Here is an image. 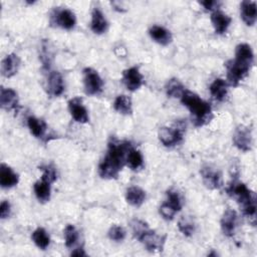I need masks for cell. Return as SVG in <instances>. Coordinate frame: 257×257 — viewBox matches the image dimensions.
Returning a JSON list of instances; mask_svg holds the SVG:
<instances>
[{
  "label": "cell",
  "instance_id": "cell-1",
  "mask_svg": "<svg viewBox=\"0 0 257 257\" xmlns=\"http://www.w3.org/2000/svg\"><path fill=\"white\" fill-rule=\"evenodd\" d=\"M132 148L130 142L111 140L107 152L98 165V175L102 179H115L125 164L126 154Z\"/></svg>",
  "mask_w": 257,
  "mask_h": 257
},
{
  "label": "cell",
  "instance_id": "cell-2",
  "mask_svg": "<svg viewBox=\"0 0 257 257\" xmlns=\"http://www.w3.org/2000/svg\"><path fill=\"white\" fill-rule=\"evenodd\" d=\"M227 194L236 200L242 213L254 226L256 223V196L244 183L233 180L226 189Z\"/></svg>",
  "mask_w": 257,
  "mask_h": 257
},
{
  "label": "cell",
  "instance_id": "cell-3",
  "mask_svg": "<svg viewBox=\"0 0 257 257\" xmlns=\"http://www.w3.org/2000/svg\"><path fill=\"white\" fill-rule=\"evenodd\" d=\"M180 99L183 105L189 109L195 126H203L209 123L213 118L211 105L202 99L197 93L185 89Z\"/></svg>",
  "mask_w": 257,
  "mask_h": 257
},
{
  "label": "cell",
  "instance_id": "cell-4",
  "mask_svg": "<svg viewBox=\"0 0 257 257\" xmlns=\"http://www.w3.org/2000/svg\"><path fill=\"white\" fill-rule=\"evenodd\" d=\"M186 122L177 120L173 126H162L158 132L160 142L167 148H173L180 145L184 139Z\"/></svg>",
  "mask_w": 257,
  "mask_h": 257
},
{
  "label": "cell",
  "instance_id": "cell-5",
  "mask_svg": "<svg viewBox=\"0 0 257 257\" xmlns=\"http://www.w3.org/2000/svg\"><path fill=\"white\" fill-rule=\"evenodd\" d=\"M82 73L85 93L88 95L99 94L102 91L103 81L98 72L91 67H85Z\"/></svg>",
  "mask_w": 257,
  "mask_h": 257
},
{
  "label": "cell",
  "instance_id": "cell-6",
  "mask_svg": "<svg viewBox=\"0 0 257 257\" xmlns=\"http://www.w3.org/2000/svg\"><path fill=\"white\" fill-rule=\"evenodd\" d=\"M232 60L236 65L249 72L254 62V53L251 46L248 43L238 44L235 49V58Z\"/></svg>",
  "mask_w": 257,
  "mask_h": 257
},
{
  "label": "cell",
  "instance_id": "cell-7",
  "mask_svg": "<svg viewBox=\"0 0 257 257\" xmlns=\"http://www.w3.org/2000/svg\"><path fill=\"white\" fill-rule=\"evenodd\" d=\"M51 20L56 26L66 30L72 29L76 24L75 14L67 8L54 10L51 16Z\"/></svg>",
  "mask_w": 257,
  "mask_h": 257
},
{
  "label": "cell",
  "instance_id": "cell-8",
  "mask_svg": "<svg viewBox=\"0 0 257 257\" xmlns=\"http://www.w3.org/2000/svg\"><path fill=\"white\" fill-rule=\"evenodd\" d=\"M233 144L242 152L250 151L252 148L251 130L243 124L238 125L233 134Z\"/></svg>",
  "mask_w": 257,
  "mask_h": 257
},
{
  "label": "cell",
  "instance_id": "cell-9",
  "mask_svg": "<svg viewBox=\"0 0 257 257\" xmlns=\"http://www.w3.org/2000/svg\"><path fill=\"white\" fill-rule=\"evenodd\" d=\"M140 242L146 247V249L150 252H158L162 251L166 242V236L159 235L153 230H148L144 233L140 238Z\"/></svg>",
  "mask_w": 257,
  "mask_h": 257
},
{
  "label": "cell",
  "instance_id": "cell-10",
  "mask_svg": "<svg viewBox=\"0 0 257 257\" xmlns=\"http://www.w3.org/2000/svg\"><path fill=\"white\" fill-rule=\"evenodd\" d=\"M122 82L127 90L136 91L144 83L143 74L140 72L139 67L132 66L122 71Z\"/></svg>",
  "mask_w": 257,
  "mask_h": 257
},
{
  "label": "cell",
  "instance_id": "cell-11",
  "mask_svg": "<svg viewBox=\"0 0 257 257\" xmlns=\"http://www.w3.org/2000/svg\"><path fill=\"white\" fill-rule=\"evenodd\" d=\"M68 110L71 117L79 123H86L89 120L88 112L86 107L82 103L81 97H73L68 101Z\"/></svg>",
  "mask_w": 257,
  "mask_h": 257
},
{
  "label": "cell",
  "instance_id": "cell-12",
  "mask_svg": "<svg viewBox=\"0 0 257 257\" xmlns=\"http://www.w3.org/2000/svg\"><path fill=\"white\" fill-rule=\"evenodd\" d=\"M220 226L223 234L227 237H232L235 234L238 226V214L233 209H227L224 211L220 220Z\"/></svg>",
  "mask_w": 257,
  "mask_h": 257
},
{
  "label": "cell",
  "instance_id": "cell-13",
  "mask_svg": "<svg viewBox=\"0 0 257 257\" xmlns=\"http://www.w3.org/2000/svg\"><path fill=\"white\" fill-rule=\"evenodd\" d=\"M204 185L210 190H217L222 186V176L218 170L210 166H205L201 170Z\"/></svg>",
  "mask_w": 257,
  "mask_h": 257
},
{
  "label": "cell",
  "instance_id": "cell-14",
  "mask_svg": "<svg viewBox=\"0 0 257 257\" xmlns=\"http://www.w3.org/2000/svg\"><path fill=\"white\" fill-rule=\"evenodd\" d=\"M240 15L247 26H253L257 20V5L255 1L244 0L240 4Z\"/></svg>",
  "mask_w": 257,
  "mask_h": 257
},
{
  "label": "cell",
  "instance_id": "cell-15",
  "mask_svg": "<svg viewBox=\"0 0 257 257\" xmlns=\"http://www.w3.org/2000/svg\"><path fill=\"white\" fill-rule=\"evenodd\" d=\"M0 104L5 110H16L19 105L17 92L12 88L2 87L0 91Z\"/></svg>",
  "mask_w": 257,
  "mask_h": 257
},
{
  "label": "cell",
  "instance_id": "cell-16",
  "mask_svg": "<svg viewBox=\"0 0 257 257\" xmlns=\"http://www.w3.org/2000/svg\"><path fill=\"white\" fill-rule=\"evenodd\" d=\"M210 18L216 34H224L232 22V18L220 10L212 12Z\"/></svg>",
  "mask_w": 257,
  "mask_h": 257
},
{
  "label": "cell",
  "instance_id": "cell-17",
  "mask_svg": "<svg viewBox=\"0 0 257 257\" xmlns=\"http://www.w3.org/2000/svg\"><path fill=\"white\" fill-rule=\"evenodd\" d=\"M20 66V59L15 53L7 54L1 62V73L4 77H12L18 71Z\"/></svg>",
  "mask_w": 257,
  "mask_h": 257
},
{
  "label": "cell",
  "instance_id": "cell-18",
  "mask_svg": "<svg viewBox=\"0 0 257 257\" xmlns=\"http://www.w3.org/2000/svg\"><path fill=\"white\" fill-rule=\"evenodd\" d=\"M47 91L51 96H59L64 91V81L58 71H51L47 78Z\"/></svg>",
  "mask_w": 257,
  "mask_h": 257
},
{
  "label": "cell",
  "instance_id": "cell-19",
  "mask_svg": "<svg viewBox=\"0 0 257 257\" xmlns=\"http://www.w3.org/2000/svg\"><path fill=\"white\" fill-rule=\"evenodd\" d=\"M19 182L18 175L6 164L2 163L0 166V185L4 189L15 187Z\"/></svg>",
  "mask_w": 257,
  "mask_h": 257
},
{
  "label": "cell",
  "instance_id": "cell-20",
  "mask_svg": "<svg viewBox=\"0 0 257 257\" xmlns=\"http://www.w3.org/2000/svg\"><path fill=\"white\" fill-rule=\"evenodd\" d=\"M108 28V22L100 9L94 8L91 12L90 29L95 34H103Z\"/></svg>",
  "mask_w": 257,
  "mask_h": 257
},
{
  "label": "cell",
  "instance_id": "cell-21",
  "mask_svg": "<svg viewBox=\"0 0 257 257\" xmlns=\"http://www.w3.org/2000/svg\"><path fill=\"white\" fill-rule=\"evenodd\" d=\"M149 34L155 42H157L163 46L170 44L173 39L171 31L163 26H160V25H153L149 29Z\"/></svg>",
  "mask_w": 257,
  "mask_h": 257
},
{
  "label": "cell",
  "instance_id": "cell-22",
  "mask_svg": "<svg viewBox=\"0 0 257 257\" xmlns=\"http://www.w3.org/2000/svg\"><path fill=\"white\" fill-rule=\"evenodd\" d=\"M229 84L223 78H216L209 86L211 96L217 101H223L226 99L228 94Z\"/></svg>",
  "mask_w": 257,
  "mask_h": 257
},
{
  "label": "cell",
  "instance_id": "cell-23",
  "mask_svg": "<svg viewBox=\"0 0 257 257\" xmlns=\"http://www.w3.org/2000/svg\"><path fill=\"white\" fill-rule=\"evenodd\" d=\"M34 194L40 203H46L50 200L51 196V183L44 179H40L34 183Z\"/></svg>",
  "mask_w": 257,
  "mask_h": 257
},
{
  "label": "cell",
  "instance_id": "cell-24",
  "mask_svg": "<svg viewBox=\"0 0 257 257\" xmlns=\"http://www.w3.org/2000/svg\"><path fill=\"white\" fill-rule=\"evenodd\" d=\"M146 192L138 186H132L125 191V200L130 205L134 207L142 206L146 201Z\"/></svg>",
  "mask_w": 257,
  "mask_h": 257
},
{
  "label": "cell",
  "instance_id": "cell-25",
  "mask_svg": "<svg viewBox=\"0 0 257 257\" xmlns=\"http://www.w3.org/2000/svg\"><path fill=\"white\" fill-rule=\"evenodd\" d=\"M27 126L30 133L37 139H42L47 128V125L44 120L37 118L33 115H30L27 117Z\"/></svg>",
  "mask_w": 257,
  "mask_h": 257
},
{
  "label": "cell",
  "instance_id": "cell-26",
  "mask_svg": "<svg viewBox=\"0 0 257 257\" xmlns=\"http://www.w3.org/2000/svg\"><path fill=\"white\" fill-rule=\"evenodd\" d=\"M113 108L120 114H132L133 113V103L130 96L125 94H119L115 97L113 101Z\"/></svg>",
  "mask_w": 257,
  "mask_h": 257
},
{
  "label": "cell",
  "instance_id": "cell-27",
  "mask_svg": "<svg viewBox=\"0 0 257 257\" xmlns=\"http://www.w3.org/2000/svg\"><path fill=\"white\" fill-rule=\"evenodd\" d=\"M31 239L34 244L41 250H45L50 244V237L47 231L42 227H38L32 232Z\"/></svg>",
  "mask_w": 257,
  "mask_h": 257
},
{
  "label": "cell",
  "instance_id": "cell-28",
  "mask_svg": "<svg viewBox=\"0 0 257 257\" xmlns=\"http://www.w3.org/2000/svg\"><path fill=\"white\" fill-rule=\"evenodd\" d=\"M125 164L132 170H139L144 165V158L142 153L134 148H131L126 154Z\"/></svg>",
  "mask_w": 257,
  "mask_h": 257
},
{
  "label": "cell",
  "instance_id": "cell-29",
  "mask_svg": "<svg viewBox=\"0 0 257 257\" xmlns=\"http://www.w3.org/2000/svg\"><path fill=\"white\" fill-rule=\"evenodd\" d=\"M166 93L169 97H175L180 98L185 91V87L182 84V82L178 78H171L166 83Z\"/></svg>",
  "mask_w": 257,
  "mask_h": 257
},
{
  "label": "cell",
  "instance_id": "cell-30",
  "mask_svg": "<svg viewBox=\"0 0 257 257\" xmlns=\"http://www.w3.org/2000/svg\"><path fill=\"white\" fill-rule=\"evenodd\" d=\"M166 203L172 208L174 209L177 213L179 211H181L182 207H183V201L182 198L179 194V192L177 190L174 189H170L167 191V200Z\"/></svg>",
  "mask_w": 257,
  "mask_h": 257
},
{
  "label": "cell",
  "instance_id": "cell-31",
  "mask_svg": "<svg viewBox=\"0 0 257 257\" xmlns=\"http://www.w3.org/2000/svg\"><path fill=\"white\" fill-rule=\"evenodd\" d=\"M64 236V243L67 248H72L78 241V231L76 230L75 226L68 224L63 231Z\"/></svg>",
  "mask_w": 257,
  "mask_h": 257
},
{
  "label": "cell",
  "instance_id": "cell-32",
  "mask_svg": "<svg viewBox=\"0 0 257 257\" xmlns=\"http://www.w3.org/2000/svg\"><path fill=\"white\" fill-rule=\"evenodd\" d=\"M179 230L187 237H190L195 232V224L190 218L182 217L178 222Z\"/></svg>",
  "mask_w": 257,
  "mask_h": 257
},
{
  "label": "cell",
  "instance_id": "cell-33",
  "mask_svg": "<svg viewBox=\"0 0 257 257\" xmlns=\"http://www.w3.org/2000/svg\"><path fill=\"white\" fill-rule=\"evenodd\" d=\"M131 228H132L135 238H137L138 240L144 233H146L148 230H150L149 225L145 221L140 220V219H134L131 222Z\"/></svg>",
  "mask_w": 257,
  "mask_h": 257
},
{
  "label": "cell",
  "instance_id": "cell-34",
  "mask_svg": "<svg viewBox=\"0 0 257 257\" xmlns=\"http://www.w3.org/2000/svg\"><path fill=\"white\" fill-rule=\"evenodd\" d=\"M125 235H126L125 230L121 226H118V225H112L107 232L108 238L115 242L122 241L125 238Z\"/></svg>",
  "mask_w": 257,
  "mask_h": 257
},
{
  "label": "cell",
  "instance_id": "cell-35",
  "mask_svg": "<svg viewBox=\"0 0 257 257\" xmlns=\"http://www.w3.org/2000/svg\"><path fill=\"white\" fill-rule=\"evenodd\" d=\"M41 170H42V176L41 178L48 181L49 183H53L56 181V170L53 166L51 165H46V166H43L41 167Z\"/></svg>",
  "mask_w": 257,
  "mask_h": 257
},
{
  "label": "cell",
  "instance_id": "cell-36",
  "mask_svg": "<svg viewBox=\"0 0 257 257\" xmlns=\"http://www.w3.org/2000/svg\"><path fill=\"white\" fill-rule=\"evenodd\" d=\"M159 213H160V215H161L165 220H167V221L173 220L174 217H175V215L177 214V212H176L174 209H172L166 202H164V203L160 206V208H159Z\"/></svg>",
  "mask_w": 257,
  "mask_h": 257
},
{
  "label": "cell",
  "instance_id": "cell-37",
  "mask_svg": "<svg viewBox=\"0 0 257 257\" xmlns=\"http://www.w3.org/2000/svg\"><path fill=\"white\" fill-rule=\"evenodd\" d=\"M200 5H202L206 10L208 11H216L218 10L219 6L221 5L220 1H216V0H205V1H199Z\"/></svg>",
  "mask_w": 257,
  "mask_h": 257
},
{
  "label": "cell",
  "instance_id": "cell-38",
  "mask_svg": "<svg viewBox=\"0 0 257 257\" xmlns=\"http://www.w3.org/2000/svg\"><path fill=\"white\" fill-rule=\"evenodd\" d=\"M11 213V205L8 201L4 200L1 202V205H0V217L1 219H6L9 217Z\"/></svg>",
  "mask_w": 257,
  "mask_h": 257
},
{
  "label": "cell",
  "instance_id": "cell-39",
  "mask_svg": "<svg viewBox=\"0 0 257 257\" xmlns=\"http://www.w3.org/2000/svg\"><path fill=\"white\" fill-rule=\"evenodd\" d=\"M110 4H111V6L113 7V9H114L115 11H117V12H124V11L126 10V8H124V7L122 6V3H121V2L113 1V2H111Z\"/></svg>",
  "mask_w": 257,
  "mask_h": 257
},
{
  "label": "cell",
  "instance_id": "cell-40",
  "mask_svg": "<svg viewBox=\"0 0 257 257\" xmlns=\"http://www.w3.org/2000/svg\"><path fill=\"white\" fill-rule=\"evenodd\" d=\"M71 256H77V257H80V256H86V253L84 251V249L82 247H78V248H75L71 251L70 253Z\"/></svg>",
  "mask_w": 257,
  "mask_h": 257
}]
</instances>
